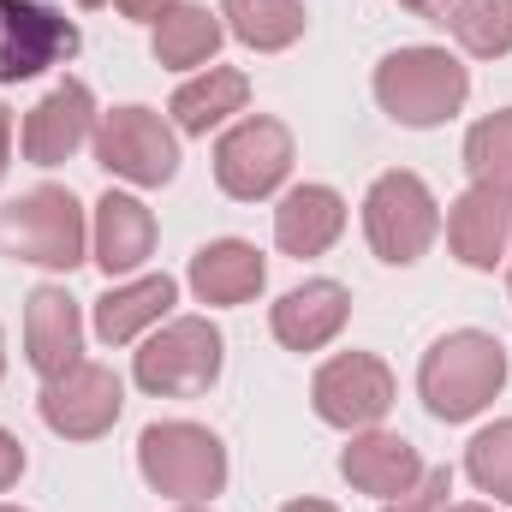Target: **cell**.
Returning <instances> with one entry per match:
<instances>
[{"label": "cell", "instance_id": "cell-21", "mask_svg": "<svg viewBox=\"0 0 512 512\" xmlns=\"http://www.w3.org/2000/svg\"><path fill=\"white\" fill-rule=\"evenodd\" d=\"M221 36H227L221 12H209V6H191V0H173V6L155 18V36H149V48H155V60H161L167 72H191V66H209V60H215Z\"/></svg>", "mask_w": 512, "mask_h": 512}, {"label": "cell", "instance_id": "cell-17", "mask_svg": "<svg viewBox=\"0 0 512 512\" xmlns=\"http://www.w3.org/2000/svg\"><path fill=\"white\" fill-rule=\"evenodd\" d=\"M346 233V197L334 185H292L274 209V245L286 256H322Z\"/></svg>", "mask_w": 512, "mask_h": 512}, {"label": "cell", "instance_id": "cell-2", "mask_svg": "<svg viewBox=\"0 0 512 512\" xmlns=\"http://www.w3.org/2000/svg\"><path fill=\"white\" fill-rule=\"evenodd\" d=\"M471 96V72L447 54V48H393L382 66H376V102H382L387 120L411 131H429V126H447Z\"/></svg>", "mask_w": 512, "mask_h": 512}, {"label": "cell", "instance_id": "cell-19", "mask_svg": "<svg viewBox=\"0 0 512 512\" xmlns=\"http://www.w3.org/2000/svg\"><path fill=\"white\" fill-rule=\"evenodd\" d=\"M90 239H96L102 274H131V268H143L149 251H155V215H149L137 197H126V191H108V197L96 203Z\"/></svg>", "mask_w": 512, "mask_h": 512}, {"label": "cell", "instance_id": "cell-28", "mask_svg": "<svg viewBox=\"0 0 512 512\" xmlns=\"http://www.w3.org/2000/svg\"><path fill=\"white\" fill-rule=\"evenodd\" d=\"M18 477H24V441H18L12 429H0V495H6Z\"/></svg>", "mask_w": 512, "mask_h": 512}, {"label": "cell", "instance_id": "cell-11", "mask_svg": "<svg viewBox=\"0 0 512 512\" xmlns=\"http://www.w3.org/2000/svg\"><path fill=\"white\" fill-rule=\"evenodd\" d=\"M78 54V24L48 0H0V84H24Z\"/></svg>", "mask_w": 512, "mask_h": 512}, {"label": "cell", "instance_id": "cell-33", "mask_svg": "<svg viewBox=\"0 0 512 512\" xmlns=\"http://www.w3.org/2000/svg\"><path fill=\"white\" fill-rule=\"evenodd\" d=\"M0 376H6V334H0Z\"/></svg>", "mask_w": 512, "mask_h": 512}, {"label": "cell", "instance_id": "cell-24", "mask_svg": "<svg viewBox=\"0 0 512 512\" xmlns=\"http://www.w3.org/2000/svg\"><path fill=\"white\" fill-rule=\"evenodd\" d=\"M465 54L477 60H501L512 54V0H453V12L441 18Z\"/></svg>", "mask_w": 512, "mask_h": 512}, {"label": "cell", "instance_id": "cell-27", "mask_svg": "<svg viewBox=\"0 0 512 512\" xmlns=\"http://www.w3.org/2000/svg\"><path fill=\"white\" fill-rule=\"evenodd\" d=\"M447 495H453V471H447V465H435V471H423V483H417L411 495L387 501L382 512H447Z\"/></svg>", "mask_w": 512, "mask_h": 512}, {"label": "cell", "instance_id": "cell-12", "mask_svg": "<svg viewBox=\"0 0 512 512\" xmlns=\"http://www.w3.org/2000/svg\"><path fill=\"white\" fill-rule=\"evenodd\" d=\"M96 96H90V84H78V78H66V84H54L30 114H24V161H36V167H60V161H72L90 137H96Z\"/></svg>", "mask_w": 512, "mask_h": 512}, {"label": "cell", "instance_id": "cell-8", "mask_svg": "<svg viewBox=\"0 0 512 512\" xmlns=\"http://www.w3.org/2000/svg\"><path fill=\"white\" fill-rule=\"evenodd\" d=\"M310 405L322 423L358 435V429H376L387 411H393V370H387L376 352H340L316 370L310 382Z\"/></svg>", "mask_w": 512, "mask_h": 512}, {"label": "cell", "instance_id": "cell-16", "mask_svg": "<svg viewBox=\"0 0 512 512\" xmlns=\"http://www.w3.org/2000/svg\"><path fill=\"white\" fill-rule=\"evenodd\" d=\"M423 459L405 435H387V429H358L352 447L340 453V477L358 489V495H376V501H399L423 483Z\"/></svg>", "mask_w": 512, "mask_h": 512}, {"label": "cell", "instance_id": "cell-30", "mask_svg": "<svg viewBox=\"0 0 512 512\" xmlns=\"http://www.w3.org/2000/svg\"><path fill=\"white\" fill-rule=\"evenodd\" d=\"M399 6H411L417 18H447L453 12V0H399Z\"/></svg>", "mask_w": 512, "mask_h": 512}, {"label": "cell", "instance_id": "cell-6", "mask_svg": "<svg viewBox=\"0 0 512 512\" xmlns=\"http://www.w3.org/2000/svg\"><path fill=\"white\" fill-rule=\"evenodd\" d=\"M364 233H370V251L382 262L411 268L417 256L435 245V233H441V203H435V191L417 173L393 167L364 197Z\"/></svg>", "mask_w": 512, "mask_h": 512}, {"label": "cell", "instance_id": "cell-26", "mask_svg": "<svg viewBox=\"0 0 512 512\" xmlns=\"http://www.w3.org/2000/svg\"><path fill=\"white\" fill-rule=\"evenodd\" d=\"M465 477H471L483 495H495V501L512 507V417H501V423H489V429L471 435V447H465Z\"/></svg>", "mask_w": 512, "mask_h": 512}, {"label": "cell", "instance_id": "cell-22", "mask_svg": "<svg viewBox=\"0 0 512 512\" xmlns=\"http://www.w3.org/2000/svg\"><path fill=\"white\" fill-rule=\"evenodd\" d=\"M245 102H251V78L239 66H209L203 78L173 90V120L191 137H209L227 114H245Z\"/></svg>", "mask_w": 512, "mask_h": 512}, {"label": "cell", "instance_id": "cell-10", "mask_svg": "<svg viewBox=\"0 0 512 512\" xmlns=\"http://www.w3.org/2000/svg\"><path fill=\"white\" fill-rule=\"evenodd\" d=\"M120 405H126L120 376H114L108 364H90V358H78L72 370L48 376V382H42V399H36L42 423H48L54 435H66V441H96V435H108V429L120 423Z\"/></svg>", "mask_w": 512, "mask_h": 512}, {"label": "cell", "instance_id": "cell-1", "mask_svg": "<svg viewBox=\"0 0 512 512\" xmlns=\"http://www.w3.org/2000/svg\"><path fill=\"white\" fill-rule=\"evenodd\" d=\"M507 346L483 328H459V334H441L423 364H417V393L429 405V417L441 423H465L477 417L501 387H507Z\"/></svg>", "mask_w": 512, "mask_h": 512}, {"label": "cell", "instance_id": "cell-18", "mask_svg": "<svg viewBox=\"0 0 512 512\" xmlns=\"http://www.w3.org/2000/svg\"><path fill=\"white\" fill-rule=\"evenodd\" d=\"M185 280H191V292L203 304H251L256 292H262V280H268V262L245 239H215V245H203V251L191 256Z\"/></svg>", "mask_w": 512, "mask_h": 512}, {"label": "cell", "instance_id": "cell-3", "mask_svg": "<svg viewBox=\"0 0 512 512\" xmlns=\"http://www.w3.org/2000/svg\"><path fill=\"white\" fill-rule=\"evenodd\" d=\"M137 471L155 495H173V501H209L227 489V447L215 429L203 423H149L137 435Z\"/></svg>", "mask_w": 512, "mask_h": 512}, {"label": "cell", "instance_id": "cell-14", "mask_svg": "<svg viewBox=\"0 0 512 512\" xmlns=\"http://www.w3.org/2000/svg\"><path fill=\"white\" fill-rule=\"evenodd\" d=\"M24 358L42 382L84 358V316L66 286H36L24 298Z\"/></svg>", "mask_w": 512, "mask_h": 512}, {"label": "cell", "instance_id": "cell-32", "mask_svg": "<svg viewBox=\"0 0 512 512\" xmlns=\"http://www.w3.org/2000/svg\"><path fill=\"white\" fill-rule=\"evenodd\" d=\"M280 512H340V507H328V501H286Z\"/></svg>", "mask_w": 512, "mask_h": 512}, {"label": "cell", "instance_id": "cell-23", "mask_svg": "<svg viewBox=\"0 0 512 512\" xmlns=\"http://www.w3.org/2000/svg\"><path fill=\"white\" fill-rule=\"evenodd\" d=\"M221 18H227V30L256 48V54H280V48H292L298 36H304V0H221Z\"/></svg>", "mask_w": 512, "mask_h": 512}, {"label": "cell", "instance_id": "cell-15", "mask_svg": "<svg viewBox=\"0 0 512 512\" xmlns=\"http://www.w3.org/2000/svg\"><path fill=\"white\" fill-rule=\"evenodd\" d=\"M346 316H352V292L340 280H304L268 310V328L286 352H322L328 340H340Z\"/></svg>", "mask_w": 512, "mask_h": 512}, {"label": "cell", "instance_id": "cell-20", "mask_svg": "<svg viewBox=\"0 0 512 512\" xmlns=\"http://www.w3.org/2000/svg\"><path fill=\"white\" fill-rule=\"evenodd\" d=\"M179 298V280L173 274H143V280H126L114 286L108 298H96V340L102 346H131L143 328H155Z\"/></svg>", "mask_w": 512, "mask_h": 512}, {"label": "cell", "instance_id": "cell-31", "mask_svg": "<svg viewBox=\"0 0 512 512\" xmlns=\"http://www.w3.org/2000/svg\"><path fill=\"white\" fill-rule=\"evenodd\" d=\"M6 167H12V114L0 108V179H6Z\"/></svg>", "mask_w": 512, "mask_h": 512}, {"label": "cell", "instance_id": "cell-13", "mask_svg": "<svg viewBox=\"0 0 512 512\" xmlns=\"http://www.w3.org/2000/svg\"><path fill=\"white\" fill-rule=\"evenodd\" d=\"M447 245L465 268H501L512 262V197L495 185H471L447 209Z\"/></svg>", "mask_w": 512, "mask_h": 512}, {"label": "cell", "instance_id": "cell-25", "mask_svg": "<svg viewBox=\"0 0 512 512\" xmlns=\"http://www.w3.org/2000/svg\"><path fill=\"white\" fill-rule=\"evenodd\" d=\"M465 167H471V185H495L512 197V108L465 131Z\"/></svg>", "mask_w": 512, "mask_h": 512}, {"label": "cell", "instance_id": "cell-4", "mask_svg": "<svg viewBox=\"0 0 512 512\" xmlns=\"http://www.w3.org/2000/svg\"><path fill=\"white\" fill-rule=\"evenodd\" d=\"M90 245L84 209L66 185H36L0 209V251L36 268H78Z\"/></svg>", "mask_w": 512, "mask_h": 512}, {"label": "cell", "instance_id": "cell-35", "mask_svg": "<svg viewBox=\"0 0 512 512\" xmlns=\"http://www.w3.org/2000/svg\"><path fill=\"white\" fill-rule=\"evenodd\" d=\"M179 512H209V507H197V501H185V507H179Z\"/></svg>", "mask_w": 512, "mask_h": 512}, {"label": "cell", "instance_id": "cell-34", "mask_svg": "<svg viewBox=\"0 0 512 512\" xmlns=\"http://www.w3.org/2000/svg\"><path fill=\"white\" fill-rule=\"evenodd\" d=\"M447 512H495V507H447Z\"/></svg>", "mask_w": 512, "mask_h": 512}, {"label": "cell", "instance_id": "cell-5", "mask_svg": "<svg viewBox=\"0 0 512 512\" xmlns=\"http://www.w3.org/2000/svg\"><path fill=\"white\" fill-rule=\"evenodd\" d=\"M227 340L209 316H173L161 334L143 340L137 352V387L155 399H197L221 382Z\"/></svg>", "mask_w": 512, "mask_h": 512}, {"label": "cell", "instance_id": "cell-7", "mask_svg": "<svg viewBox=\"0 0 512 512\" xmlns=\"http://www.w3.org/2000/svg\"><path fill=\"white\" fill-rule=\"evenodd\" d=\"M292 173V131L274 114H251L215 143V185L239 203H262Z\"/></svg>", "mask_w": 512, "mask_h": 512}, {"label": "cell", "instance_id": "cell-29", "mask_svg": "<svg viewBox=\"0 0 512 512\" xmlns=\"http://www.w3.org/2000/svg\"><path fill=\"white\" fill-rule=\"evenodd\" d=\"M78 6H108V0H78ZM114 6H120L126 18H149V24H155V18H161L173 0H114Z\"/></svg>", "mask_w": 512, "mask_h": 512}, {"label": "cell", "instance_id": "cell-36", "mask_svg": "<svg viewBox=\"0 0 512 512\" xmlns=\"http://www.w3.org/2000/svg\"><path fill=\"white\" fill-rule=\"evenodd\" d=\"M0 512H24V507H0Z\"/></svg>", "mask_w": 512, "mask_h": 512}, {"label": "cell", "instance_id": "cell-9", "mask_svg": "<svg viewBox=\"0 0 512 512\" xmlns=\"http://www.w3.org/2000/svg\"><path fill=\"white\" fill-rule=\"evenodd\" d=\"M96 161L131 185H167L179 173V137L155 108H114L96 120Z\"/></svg>", "mask_w": 512, "mask_h": 512}]
</instances>
